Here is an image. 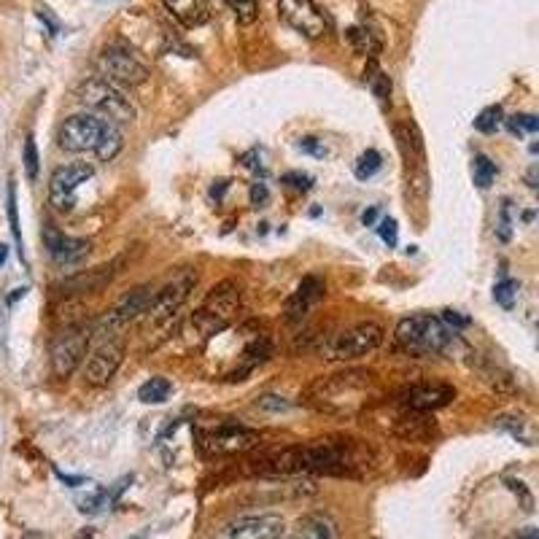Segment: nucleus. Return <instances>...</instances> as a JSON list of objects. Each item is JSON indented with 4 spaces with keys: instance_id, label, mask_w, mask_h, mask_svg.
<instances>
[{
    "instance_id": "11",
    "label": "nucleus",
    "mask_w": 539,
    "mask_h": 539,
    "mask_svg": "<svg viewBox=\"0 0 539 539\" xmlns=\"http://www.w3.org/2000/svg\"><path fill=\"white\" fill-rule=\"evenodd\" d=\"M92 329L89 327H65L52 343V372L57 378H68L79 370L87 356Z\"/></svg>"
},
{
    "instance_id": "18",
    "label": "nucleus",
    "mask_w": 539,
    "mask_h": 539,
    "mask_svg": "<svg viewBox=\"0 0 539 539\" xmlns=\"http://www.w3.org/2000/svg\"><path fill=\"white\" fill-rule=\"evenodd\" d=\"M41 238H44V246L46 251H49V257H52L60 267L81 265V262L89 257V251H92L89 240L65 235V232L57 230L54 224H46L44 232H41Z\"/></svg>"
},
{
    "instance_id": "43",
    "label": "nucleus",
    "mask_w": 539,
    "mask_h": 539,
    "mask_svg": "<svg viewBox=\"0 0 539 539\" xmlns=\"http://www.w3.org/2000/svg\"><path fill=\"white\" fill-rule=\"evenodd\" d=\"M251 205H257V208H265L267 200H270V189H267V184H262V181H257V184L251 186Z\"/></svg>"
},
{
    "instance_id": "21",
    "label": "nucleus",
    "mask_w": 539,
    "mask_h": 539,
    "mask_svg": "<svg viewBox=\"0 0 539 539\" xmlns=\"http://www.w3.org/2000/svg\"><path fill=\"white\" fill-rule=\"evenodd\" d=\"M394 138H397V146L405 157L407 168H418L424 173V141H421V133L413 122H397L394 124Z\"/></svg>"
},
{
    "instance_id": "4",
    "label": "nucleus",
    "mask_w": 539,
    "mask_h": 539,
    "mask_svg": "<svg viewBox=\"0 0 539 539\" xmlns=\"http://www.w3.org/2000/svg\"><path fill=\"white\" fill-rule=\"evenodd\" d=\"M240 310V286L235 281H221L213 286L203 305L192 316V327L203 337L219 335L221 329H227L235 321Z\"/></svg>"
},
{
    "instance_id": "22",
    "label": "nucleus",
    "mask_w": 539,
    "mask_h": 539,
    "mask_svg": "<svg viewBox=\"0 0 539 539\" xmlns=\"http://www.w3.org/2000/svg\"><path fill=\"white\" fill-rule=\"evenodd\" d=\"M165 3V11L170 17L176 19L181 27H200L208 22L211 17V6L208 0H162Z\"/></svg>"
},
{
    "instance_id": "39",
    "label": "nucleus",
    "mask_w": 539,
    "mask_h": 539,
    "mask_svg": "<svg viewBox=\"0 0 539 539\" xmlns=\"http://www.w3.org/2000/svg\"><path fill=\"white\" fill-rule=\"evenodd\" d=\"M496 235H499V240H510V235H513V205H510V200H504L502 203Z\"/></svg>"
},
{
    "instance_id": "41",
    "label": "nucleus",
    "mask_w": 539,
    "mask_h": 539,
    "mask_svg": "<svg viewBox=\"0 0 539 539\" xmlns=\"http://www.w3.org/2000/svg\"><path fill=\"white\" fill-rule=\"evenodd\" d=\"M283 184H289L297 192H310V186H313V178L308 173H300V170H292V173H286L283 176Z\"/></svg>"
},
{
    "instance_id": "19",
    "label": "nucleus",
    "mask_w": 539,
    "mask_h": 539,
    "mask_svg": "<svg viewBox=\"0 0 539 539\" xmlns=\"http://www.w3.org/2000/svg\"><path fill=\"white\" fill-rule=\"evenodd\" d=\"M327 294V286L321 281L319 275H305L297 289L292 292V297L283 305V313H286V321H300L305 313H308L313 305H319Z\"/></svg>"
},
{
    "instance_id": "48",
    "label": "nucleus",
    "mask_w": 539,
    "mask_h": 539,
    "mask_svg": "<svg viewBox=\"0 0 539 539\" xmlns=\"http://www.w3.org/2000/svg\"><path fill=\"white\" fill-rule=\"evenodd\" d=\"M281 539H302V537H300V534H297V531H294L292 537H281Z\"/></svg>"
},
{
    "instance_id": "33",
    "label": "nucleus",
    "mask_w": 539,
    "mask_h": 539,
    "mask_svg": "<svg viewBox=\"0 0 539 539\" xmlns=\"http://www.w3.org/2000/svg\"><path fill=\"white\" fill-rule=\"evenodd\" d=\"M9 224H11V235H14V240H17L19 259H22V262H25V243H22V230H19L17 184H14V178H9Z\"/></svg>"
},
{
    "instance_id": "25",
    "label": "nucleus",
    "mask_w": 539,
    "mask_h": 539,
    "mask_svg": "<svg viewBox=\"0 0 539 539\" xmlns=\"http://www.w3.org/2000/svg\"><path fill=\"white\" fill-rule=\"evenodd\" d=\"M294 531H297L302 539H337V523L324 513L305 515Z\"/></svg>"
},
{
    "instance_id": "47",
    "label": "nucleus",
    "mask_w": 539,
    "mask_h": 539,
    "mask_svg": "<svg viewBox=\"0 0 539 539\" xmlns=\"http://www.w3.org/2000/svg\"><path fill=\"white\" fill-rule=\"evenodd\" d=\"M6 259H9V246H6V243H0V267L6 265Z\"/></svg>"
},
{
    "instance_id": "20",
    "label": "nucleus",
    "mask_w": 539,
    "mask_h": 539,
    "mask_svg": "<svg viewBox=\"0 0 539 539\" xmlns=\"http://www.w3.org/2000/svg\"><path fill=\"white\" fill-rule=\"evenodd\" d=\"M394 434L407 442L432 440L434 418L429 416V413H418V410L399 407V413L394 416Z\"/></svg>"
},
{
    "instance_id": "36",
    "label": "nucleus",
    "mask_w": 539,
    "mask_h": 539,
    "mask_svg": "<svg viewBox=\"0 0 539 539\" xmlns=\"http://www.w3.org/2000/svg\"><path fill=\"white\" fill-rule=\"evenodd\" d=\"M227 6H230L232 14H235L238 22H243V25H251V22L259 17L257 0H227Z\"/></svg>"
},
{
    "instance_id": "30",
    "label": "nucleus",
    "mask_w": 539,
    "mask_h": 539,
    "mask_svg": "<svg viewBox=\"0 0 539 539\" xmlns=\"http://www.w3.org/2000/svg\"><path fill=\"white\" fill-rule=\"evenodd\" d=\"M364 79H367V84H370L372 95H375V98H378L380 103L386 106V103H389V98H391V79H389V76H386V73L380 71L378 65L372 62L370 73H364Z\"/></svg>"
},
{
    "instance_id": "1",
    "label": "nucleus",
    "mask_w": 539,
    "mask_h": 539,
    "mask_svg": "<svg viewBox=\"0 0 539 539\" xmlns=\"http://www.w3.org/2000/svg\"><path fill=\"white\" fill-rule=\"evenodd\" d=\"M370 464V451L348 437L286 445L281 451H270L251 461V472L262 478H294V475H332L351 478Z\"/></svg>"
},
{
    "instance_id": "3",
    "label": "nucleus",
    "mask_w": 539,
    "mask_h": 539,
    "mask_svg": "<svg viewBox=\"0 0 539 539\" xmlns=\"http://www.w3.org/2000/svg\"><path fill=\"white\" fill-rule=\"evenodd\" d=\"M394 337H397L399 348L413 356L442 354L453 340L451 329L429 313H416V316H407V319L399 321Z\"/></svg>"
},
{
    "instance_id": "13",
    "label": "nucleus",
    "mask_w": 539,
    "mask_h": 539,
    "mask_svg": "<svg viewBox=\"0 0 539 539\" xmlns=\"http://www.w3.org/2000/svg\"><path fill=\"white\" fill-rule=\"evenodd\" d=\"M124 362V340L119 337H106L103 343L92 348V354L84 356L81 362V375L89 386H108L114 380L116 370Z\"/></svg>"
},
{
    "instance_id": "16",
    "label": "nucleus",
    "mask_w": 539,
    "mask_h": 539,
    "mask_svg": "<svg viewBox=\"0 0 539 539\" xmlns=\"http://www.w3.org/2000/svg\"><path fill=\"white\" fill-rule=\"evenodd\" d=\"M286 531L281 515H243L235 521L224 523L211 539H281Z\"/></svg>"
},
{
    "instance_id": "2",
    "label": "nucleus",
    "mask_w": 539,
    "mask_h": 539,
    "mask_svg": "<svg viewBox=\"0 0 539 539\" xmlns=\"http://www.w3.org/2000/svg\"><path fill=\"white\" fill-rule=\"evenodd\" d=\"M308 405L337 418L362 416L378 397V378L367 370H345L319 378L308 389Z\"/></svg>"
},
{
    "instance_id": "29",
    "label": "nucleus",
    "mask_w": 539,
    "mask_h": 539,
    "mask_svg": "<svg viewBox=\"0 0 539 539\" xmlns=\"http://www.w3.org/2000/svg\"><path fill=\"white\" fill-rule=\"evenodd\" d=\"M380 168H383V157H380V151L367 149V151H362V154H359V160H356L354 176L359 178V181H370V178L378 176Z\"/></svg>"
},
{
    "instance_id": "10",
    "label": "nucleus",
    "mask_w": 539,
    "mask_h": 539,
    "mask_svg": "<svg viewBox=\"0 0 539 539\" xmlns=\"http://www.w3.org/2000/svg\"><path fill=\"white\" fill-rule=\"evenodd\" d=\"M106 124L95 114H73L60 124L57 130V146L62 151H71V154H84V151H95L100 146L103 130Z\"/></svg>"
},
{
    "instance_id": "26",
    "label": "nucleus",
    "mask_w": 539,
    "mask_h": 539,
    "mask_svg": "<svg viewBox=\"0 0 539 539\" xmlns=\"http://www.w3.org/2000/svg\"><path fill=\"white\" fill-rule=\"evenodd\" d=\"M345 38L356 54H364V57H375L380 52V38L375 36V30H370L367 25H356L345 30Z\"/></svg>"
},
{
    "instance_id": "31",
    "label": "nucleus",
    "mask_w": 539,
    "mask_h": 539,
    "mask_svg": "<svg viewBox=\"0 0 539 539\" xmlns=\"http://www.w3.org/2000/svg\"><path fill=\"white\" fill-rule=\"evenodd\" d=\"M502 122H504L502 106H488V108H483L478 116H475V130L483 135H491V133H496L499 127H502Z\"/></svg>"
},
{
    "instance_id": "12",
    "label": "nucleus",
    "mask_w": 539,
    "mask_h": 539,
    "mask_svg": "<svg viewBox=\"0 0 539 539\" xmlns=\"http://www.w3.org/2000/svg\"><path fill=\"white\" fill-rule=\"evenodd\" d=\"M151 294H154V286L151 283H143V286H135L130 292H124L119 300L114 302V308L108 310L103 321L95 329V335L114 337L119 329H124L130 321L141 319L146 308H149Z\"/></svg>"
},
{
    "instance_id": "35",
    "label": "nucleus",
    "mask_w": 539,
    "mask_h": 539,
    "mask_svg": "<svg viewBox=\"0 0 539 539\" xmlns=\"http://www.w3.org/2000/svg\"><path fill=\"white\" fill-rule=\"evenodd\" d=\"M507 122V127H510V133L513 135H531L539 130V119L534 114H515V116H507L504 119Z\"/></svg>"
},
{
    "instance_id": "42",
    "label": "nucleus",
    "mask_w": 539,
    "mask_h": 539,
    "mask_svg": "<svg viewBox=\"0 0 539 539\" xmlns=\"http://www.w3.org/2000/svg\"><path fill=\"white\" fill-rule=\"evenodd\" d=\"M440 321L445 324L448 329H464L469 327V319H464V316H459L456 310H442Z\"/></svg>"
},
{
    "instance_id": "6",
    "label": "nucleus",
    "mask_w": 539,
    "mask_h": 539,
    "mask_svg": "<svg viewBox=\"0 0 539 539\" xmlns=\"http://www.w3.org/2000/svg\"><path fill=\"white\" fill-rule=\"evenodd\" d=\"M197 281H200V275H197L195 267H184V270H178L170 281L162 283L160 289H154L149 308L143 313L146 321H149V327H162V324L176 319V313L184 308L189 294L195 292Z\"/></svg>"
},
{
    "instance_id": "40",
    "label": "nucleus",
    "mask_w": 539,
    "mask_h": 539,
    "mask_svg": "<svg viewBox=\"0 0 539 539\" xmlns=\"http://www.w3.org/2000/svg\"><path fill=\"white\" fill-rule=\"evenodd\" d=\"M297 149L302 151V154H310V157H316V160H324V157H327L329 151H327V146H324V141H319V138H300V141H297Z\"/></svg>"
},
{
    "instance_id": "32",
    "label": "nucleus",
    "mask_w": 539,
    "mask_h": 539,
    "mask_svg": "<svg viewBox=\"0 0 539 539\" xmlns=\"http://www.w3.org/2000/svg\"><path fill=\"white\" fill-rule=\"evenodd\" d=\"M496 165L491 160H488L486 154H478L475 160H472V178H475V184L480 186V189H488V186L496 181Z\"/></svg>"
},
{
    "instance_id": "28",
    "label": "nucleus",
    "mask_w": 539,
    "mask_h": 539,
    "mask_svg": "<svg viewBox=\"0 0 539 539\" xmlns=\"http://www.w3.org/2000/svg\"><path fill=\"white\" fill-rule=\"evenodd\" d=\"M124 141H122V133H119V127L116 124H106V130H103V138H100V146L95 149V154H98L100 162H111L122 151Z\"/></svg>"
},
{
    "instance_id": "15",
    "label": "nucleus",
    "mask_w": 539,
    "mask_h": 539,
    "mask_svg": "<svg viewBox=\"0 0 539 539\" xmlns=\"http://www.w3.org/2000/svg\"><path fill=\"white\" fill-rule=\"evenodd\" d=\"M95 176V168L87 162H73V165H62L49 178V203L57 211H71L76 205V192L81 184H87L89 178Z\"/></svg>"
},
{
    "instance_id": "23",
    "label": "nucleus",
    "mask_w": 539,
    "mask_h": 539,
    "mask_svg": "<svg viewBox=\"0 0 539 539\" xmlns=\"http://www.w3.org/2000/svg\"><path fill=\"white\" fill-rule=\"evenodd\" d=\"M133 478H122L119 483H114L111 488H100V491H95L92 496H87V499H81L79 502V510L84 515H100L106 513L108 507H114L116 499L122 496V491L127 488V483H130Z\"/></svg>"
},
{
    "instance_id": "46",
    "label": "nucleus",
    "mask_w": 539,
    "mask_h": 539,
    "mask_svg": "<svg viewBox=\"0 0 539 539\" xmlns=\"http://www.w3.org/2000/svg\"><path fill=\"white\" fill-rule=\"evenodd\" d=\"M518 539H539L537 537V529H534V526H529V529L521 531V534H518Z\"/></svg>"
},
{
    "instance_id": "37",
    "label": "nucleus",
    "mask_w": 539,
    "mask_h": 539,
    "mask_svg": "<svg viewBox=\"0 0 539 539\" xmlns=\"http://www.w3.org/2000/svg\"><path fill=\"white\" fill-rule=\"evenodd\" d=\"M22 162H25V173L27 181H36L38 178V149L36 141H33V135H27L25 138V151H22Z\"/></svg>"
},
{
    "instance_id": "17",
    "label": "nucleus",
    "mask_w": 539,
    "mask_h": 539,
    "mask_svg": "<svg viewBox=\"0 0 539 539\" xmlns=\"http://www.w3.org/2000/svg\"><path fill=\"white\" fill-rule=\"evenodd\" d=\"M456 399V389L448 383H413L397 394V405L418 413H434L440 407H448Z\"/></svg>"
},
{
    "instance_id": "45",
    "label": "nucleus",
    "mask_w": 539,
    "mask_h": 539,
    "mask_svg": "<svg viewBox=\"0 0 539 539\" xmlns=\"http://www.w3.org/2000/svg\"><path fill=\"white\" fill-rule=\"evenodd\" d=\"M362 224L364 227H375V224H378V208H367V211L362 213Z\"/></svg>"
},
{
    "instance_id": "14",
    "label": "nucleus",
    "mask_w": 539,
    "mask_h": 539,
    "mask_svg": "<svg viewBox=\"0 0 539 539\" xmlns=\"http://www.w3.org/2000/svg\"><path fill=\"white\" fill-rule=\"evenodd\" d=\"M278 14L300 36L316 41L329 33L327 11L316 0H278Z\"/></svg>"
},
{
    "instance_id": "24",
    "label": "nucleus",
    "mask_w": 539,
    "mask_h": 539,
    "mask_svg": "<svg viewBox=\"0 0 539 539\" xmlns=\"http://www.w3.org/2000/svg\"><path fill=\"white\" fill-rule=\"evenodd\" d=\"M116 265H103L95 267V270H89V273H81L71 281L62 283V289H68V294H79V292H98L103 283H108L114 278Z\"/></svg>"
},
{
    "instance_id": "9",
    "label": "nucleus",
    "mask_w": 539,
    "mask_h": 539,
    "mask_svg": "<svg viewBox=\"0 0 539 539\" xmlns=\"http://www.w3.org/2000/svg\"><path fill=\"white\" fill-rule=\"evenodd\" d=\"M383 343V327L375 321H362L354 327L337 332L335 337H329L324 345V356L329 362H354L362 356L378 351Z\"/></svg>"
},
{
    "instance_id": "34",
    "label": "nucleus",
    "mask_w": 539,
    "mask_h": 539,
    "mask_svg": "<svg viewBox=\"0 0 539 539\" xmlns=\"http://www.w3.org/2000/svg\"><path fill=\"white\" fill-rule=\"evenodd\" d=\"M518 292H521L518 281H513V278H502V281L494 286L496 305H502L504 310H510L515 305V300H518Z\"/></svg>"
},
{
    "instance_id": "5",
    "label": "nucleus",
    "mask_w": 539,
    "mask_h": 539,
    "mask_svg": "<svg viewBox=\"0 0 539 539\" xmlns=\"http://www.w3.org/2000/svg\"><path fill=\"white\" fill-rule=\"evenodd\" d=\"M76 98L87 111L98 114L103 122L111 124H127L135 119V106L130 98H124V92L106 79H87L76 92Z\"/></svg>"
},
{
    "instance_id": "27",
    "label": "nucleus",
    "mask_w": 539,
    "mask_h": 539,
    "mask_svg": "<svg viewBox=\"0 0 539 539\" xmlns=\"http://www.w3.org/2000/svg\"><path fill=\"white\" fill-rule=\"evenodd\" d=\"M170 394H173V383L168 378H160V375L149 378L138 389V399H141L143 405H162V402H168Z\"/></svg>"
},
{
    "instance_id": "38",
    "label": "nucleus",
    "mask_w": 539,
    "mask_h": 539,
    "mask_svg": "<svg viewBox=\"0 0 539 539\" xmlns=\"http://www.w3.org/2000/svg\"><path fill=\"white\" fill-rule=\"evenodd\" d=\"M378 235H380V240L386 243V246L397 248V243H399L397 219H391V216H386V219H380L378 221Z\"/></svg>"
},
{
    "instance_id": "7",
    "label": "nucleus",
    "mask_w": 539,
    "mask_h": 539,
    "mask_svg": "<svg viewBox=\"0 0 539 539\" xmlns=\"http://www.w3.org/2000/svg\"><path fill=\"white\" fill-rule=\"evenodd\" d=\"M95 65H98L100 79H106L114 87H141L143 81L149 79L146 62L130 46H124L122 41L103 46Z\"/></svg>"
},
{
    "instance_id": "8",
    "label": "nucleus",
    "mask_w": 539,
    "mask_h": 539,
    "mask_svg": "<svg viewBox=\"0 0 539 539\" xmlns=\"http://www.w3.org/2000/svg\"><path fill=\"white\" fill-rule=\"evenodd\" d=\"M259 432L238 424H216L197 429V445L205 456L227 459V456H243V453L259 448Z\"/></svg>"
},
{
    "instance_id": "44",
    "label": "nucleus",
    "mask_w": 539,
    "mask_h": 539,
    "mask_svg": "<svg viewBox=\"0 0 539 539\" xmlns=\"http://www.w3.org/2000/svg\"><path fill=\"white\" fill-rule=\"evenodd\" d=\"M259 407H265V410H286L289 402H283L281 397H270V394H267V397L259 399Z\"/></svg>"
}]
</instances>
